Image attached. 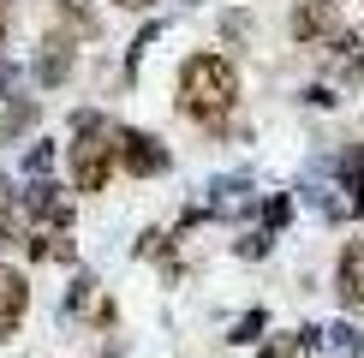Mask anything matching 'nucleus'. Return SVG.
Segmentation results:
<instances>
[{
	"mask_svg": "<svg viewBox=\"0 0 364 358\" xmlns=\"http://www.w3.org/2000/svg\"><path fill=\"white\" fill-rule=\"evenodd\" d=\"M233 102H239V72L227 54H191L179 66V114L186 119L215 126L221 114H233Z\"/></svg>",
	"mask_w": 364,
	"mask_h": 358,
	"instance_id": "nucleus-1",
	"label": "nucleus"
},
{
	"mask_svg": "<svg viewBox=\"0 0 364 358\" xmlns=\"http://www.w3.org/2000/svg\"><path fill=\"white\" fill-rule=\"evenodd\" d=\"M119 168V138L102 131L96 114H78V143H72V185L78 191H102L108 173Z\"/></svg>",
	"mask_w": 364,
	"mask_h": 358,
	"instance_id": "nucleus-2",
	"label": "nucleus"
},
{
	"mask_svg": "<svg viewBox=\"0 0 364 358\" xmlns=\"http://www.w3.org/2000/svg\"><path fill=\"white\" fill-rule=\"evenodd\" d=\"M341 36V6L335 0H293V42H328Z\"/></svg>",
	"mask_w": 364,
	"mask_h": 358,
	"instance_id": "nucleus-3",
	"label": "nucleus"
},
{
	"mask_svg": "<svg viewBox=\"0 0 364 358\" xmlns=\"http://www.w3.org/2000/svg\"><path fill=\"white\" fill-rule=\"evenodd\" d=\"M119 168L138 173V179H156L161 168H168V149L149 138V131H119Z\"/></svg>",
	"mask_w": 364,
	"mask_h": 358,
	"instance_id": "nucleus-4",
	"label": "nucleus"
},
{
	"mask_svg": "<svg viewBox=\"0 0 364 358\" xmlns=\"http://www.w3.org/2000/svg\"><path fill=\"white\" fill-rule=\"evenodd\" d=\"M24 310H30V281L18 275V268H6V263H0V340H12V335H18Z\"/></svg>",
	"mask_w": 364,
	"mask_h": 358,
	"instance_id": "nucleus-5",
	"label": "nucleus"
},
{
	"mask_svg": "<svg viewBox=\"0 0 364 358\" xmlns=\"http://www.w3.org/2000/svg\"><path fill=\"white\" fill-rule=\"evenodd\" d=\"M335 281H341V305L353 310V317H364V239H353V245L341 251Z\"/></svg>",
	"mask_w": 364,
	"mask_h": 358,
	"instance_id": "nucleus-6",
	"label": "nucleus"
},
{
	"mask_svg": "<svg viewBox=\"0 0 364 358\" xmlns=\"http://www.w3.org/2000/svg\"><path fill=\"white\" fill-rule=\"evenodd\" d=\"M72 60H78V54H72V36H48V42H42V60H36V78L54 90L60 78H72Z\"/></svg>",
	"mask_w": 364,
	"mask_h": 358,
	"instance_id": "nucleus-7",
	"label": "nucleus"
},
{
	"mask_svg": "<svg viewBox=\"0 0 364 358\" xmlns=\"http://www.w3.org/2000/svg\"><path fill=\"white\" fill-rule=\"evenodd\" d=\"M24 239H30V257H42V263H72L78 257L66 227H24Z\"/></svg>",
	"mask_w": 364,
	"mask_h": 358,
	"instance_id": "nucleus-8",
	"label": "nucleus"
},
{
	"mask_svg": "<svg viewBox=\"0 0 364 358\" xmlns=\"http://www.w3.org/2000/svg\"><path fill=\"white\" fill-rule=\"evenodd\" d=\"M328 66H335L341 78H358V72H364V36H358V30L335 36V60H328Z\"/></svg>",
	"mask_w": 364,
	"mask_h": 358,
	"instance_id": "nucleus-9",
	"label": "nucleus"
},
{
	"mask_svg": "<svg viewBox=\"0 0 364 358\" xmlns=\"http://www.w3.org/2000/svg\"><path fill=\"white\" fill-rule=\"evenodd\" d=\"M311 347H316V328H299V335L263 340V352H257V358H311Z\"/></svg>",
	"mask_w": 364,
	"mask_h": 358,
	"instance_id": "nucleus-10",
	"label": "nucleus"
},
{
	"mask_svg": "<svg viewBox=\"0 0 364 358\" xmlns=\"http://www.w3.org/2000/svg\"><path fill=\"white\" fill-rule=\"evenodd\" d=\"M18 233V209H12V191H6V179H0V245Z\"/></svg>",
	"mask_w": 364,
	"mask_h": 358,
	"instance_id": "nucleus-11",
	"label": "nucleus"
},
{
	"mask_svg": "<svg viewBox=\"0 0 364 358\" xmlns=\"http://www.w3.org/2000/svg\"><path fill=\"white\" fill-rule=\"evenodd\" d=\"M66 6V18L78 24V30H96V12H90V0H60Z\"/></svg>",
	"mask_w": 364,
	"mask_h": 358,
	"instance_id": "nucleus-12",
	"label": "nucleus"
},
{
	"mask_svg": "<svg viewBox=\"0 0 364 358\" xmlns=\"http://www.w3.org/2000/svg\"><path fill=\"white\" fill-rule=\"evenodd\" d=\"M30 119H36V108H30V102H12V108H6V119H0V126H6V131H24Z\"/></svg>",
	"mask_w": 364,
	"mask_h": 358,
	"instance_id": "nucleus-13",
	"label": "nucleus"
},
{
	"mask_svg": "<svg viewBox=\"0 0 364 358\" xmlns=\"http://www.w3.org/2000/svg\"><path fill=\"white\" fill-rule=\"evenodd\" d=\"M263 322H269L263 310H251V317H239V322H233V335H227V340H251V335H263Z\"/></svg>",
	"mask_w": 364,
	"mask_h": 358,
	"instance_id": "nucleus-14",
	"label": "nucleus"
},
{
	"mask_svg": "<svg viewBox=\"0 0 364 358\" xmlns=\"http://www.w3.org/2000/svg\"><path fill=\"white\" fill-rule=\"evenodd\" d=\"M24 168H30V173H48V168H54V149H48V143H36V149L24 156Z\"/></svg>",
	"mask_w": 364,
	"mask_h": 358,
	"instance_id": "nucleus-15",
	"label": "nucleus"
},
{
	"mask_svg": "<svg viewBox=\"0 0 364 358\" xmlns=\"http://www.w3.org/2000/svg\"><path fill=\"white\" fill-rule=\"evenodd\" d=\"M263 251H269V233H245L239 239V257H263Z\"/></svg>",
	"mask_w": 364,
	"mask_h": 358,
	"instance_id": "nucleus-16",
	"label": "nucleus"
},
{
	"mask_svg": "<svg viewBox=\"0 0 364 358\" xmlns=\"http://www.w3.org/2000/svg\"><path fill=\"white\" fill-rule=\"evenodd\" d=\"M287 215H293V203H287V197H269V227H281Z\"/></svg>",
	"mask_w": 364,
	"mask_h": 358,
	"instance_id": "nucleus-17",
	"label": "nucleus"
},
{
	"mask_svg": "<svg viewBox=\"0 0 364 358\" xmlns=\"http://www.w3.org/2000/svg\"><path fill=\"white\" fill-rule=\"evenodd\" d=\"M12 30V0H0V36Z\"/></svg>",
	"mask_w": 364,
	"mask_h": 358,
	"instance_id": "nucleus-18",
	"label": "nucleus"
},
{
	"mask_svg": "<svg viewBox=\"0 0 364 358\" xmlns=\"http://www.w3.org/2000/svg\"><path fill=\"white\" fill-rule=\"evenodd\" d=\"M119 6H132V12H144V6H156V0H119Z\"/></svg>",
	"mask_w": 364,
	"mask_h": 358,
	"instance_id": "nucleus-19",
	"label": "nucleus"
}]
</instances>
